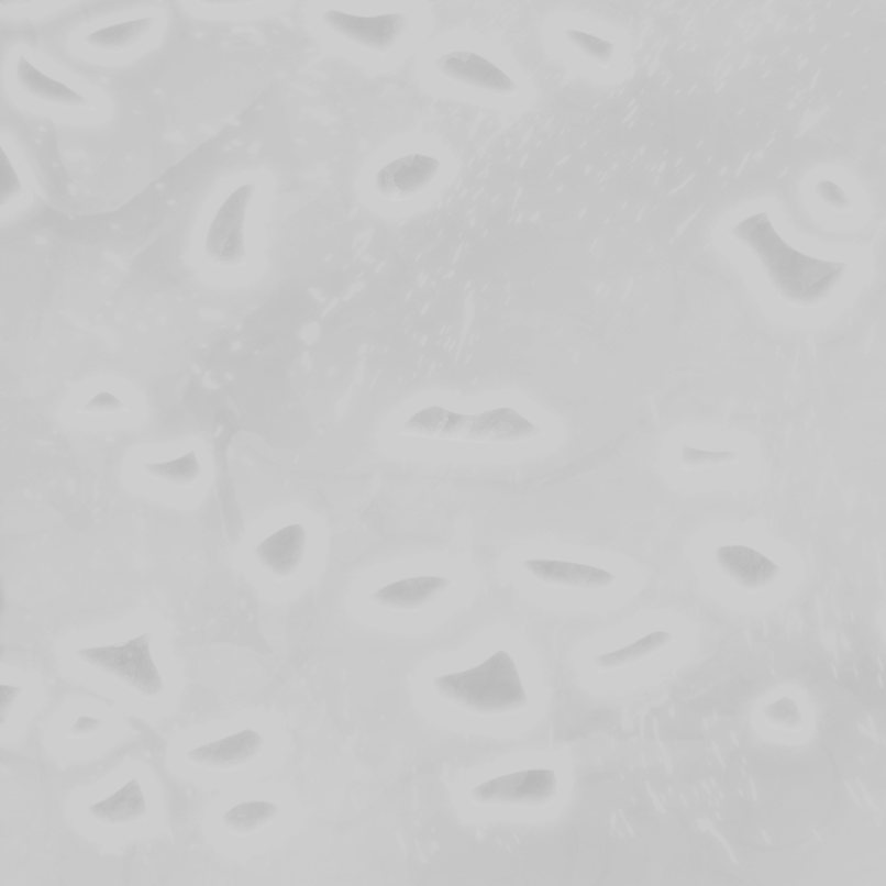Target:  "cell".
<instances>
[{
  "mask_svg": "<svg viewBox=\"0 0 886 886\" xmlns=\"http://www.w3.org/2000/svg\"><path fill=\"white\" fill-rule=\"evenodd\" d=\"M433 689L445 704L475 716H509L529 707L517 662L505 650L468 671L440 675Z\"/></svg>",
  "mask_w": 886,
  "mask_h": 886,
  "instance_id": "cell-1",
  "label": "cell"
},
{
  "mask_svg": "<svg viewBox=\"0 0 886 886\" xmlns=\"http://www.w3.org/2000/svg\"><path fill=\"white\" fill-rule=\"evenodd\" d=\"M403 435L416 439L454 440V442L509 443L529 442L541 433L538 424L512 409L497 407L478 414H463L447 407L428 406L407 419Z\"/></svg>",
  "mask_w": 886,
  "mask_h": 886,
  "instance_id": "cell-2",
  "label": "cell"
},
{
  "mask_svg": "<svg viewBox=\"0 0 886 886\" xmlns=\"http://www.w3.org/2000/svg\"><path fill=\"white\" fill-rule=\"evenodd\" d=\"M77 658L143 698H158L165 689L162 674L151 656L149 634L139 635L119 646L87 647L78 651Z\"/></svg>",
  "mask_w": 886,
  "mask_h": 886,
  "instance_id": "cell-3",
  "label": "cell"
},
{
  "mask_svg": "<svg viewBox=\"0 0 886 886\" xmlns=\"http://www.w3.org/2000/svg\"><path fill=\"white\" fill-rule=\"evenodd\" d=\"M255 186L244 184L225 198L204 237L208 261L222 269H236L248 262L246 220Z\"/></svg>",
  "mask_w": 886,
  "mask_h": 886,
  "instance_id": "cell-4",
  "label": "cell"
},
{
  "mask_svg": "<svg viewBox=\"0 0 886 886\" xmlns=\"http://www.w3.org/2000/svg\"><path fill=\"white\" fill-rule=\"evenodd\" d=\"M557 793V776L551 768H529L485 780L472 791V800L481 807L550 806Z\"/></svg>",
  "mask_w": 886,
  "mask_h": 886,
  "instance_id": "cell-5",
  "label": "cell"
},
{
  "mask_svg": "<svg viewBox=\"0 0 886 886\" xmlns=\"http://www.w3.org/2000/svg\"><path fill=\"white\" fill-rule=\"evenodd\" d=\"M322 23L336 37L376 54L390 53L411 26V20L403 13L363 16L340 9L325 11Z\"/></svg>",
  "mask_w": 886,
  "mask_h": 886,
  "instance_id": "cell-6",
  "label": "cell"
},
{
  "mask_svg": "<svg viewBox=\"0 0 886 886\" xmlns=\"http://www.w3.org/2000/svg\"><path fill=\"white\" fill-rule=\"evenodd\" d=\"M436 74L459 86L484 90L488 95H517V81L505 69L473 51H452L442 54L435 62Z\"/></svg>",
  "mask_w": 886,
  "mask_h": 886,
  "instance_id": "cell-7",
  "label": "cell"
},
{
  "mask_svg": "<svg viewBox=\"0 0 886 886\" xmlns=\"http://www.w3.org/2000/svg\"><path fill=\"white\" fill-rule=\"evenodd\" d=\"M439 171V159L423 153H411L381 167L375 177V188L385 200H411L436 179Z\"/></svg>",
  "mask_w": 886,
  "mask_h": 886,
  "instance_id": "cell-8",
  "label": "cell"
},
{
  "mask_svg": "<svg viewBox=\"0 0 886 886\" xmlns=\"http://www.w3.org/2000/svg\"><path fill=\"white\" fill-rule=\"evenodd\" d=\"M523 569L530 577L556 589L605 590L617 584V575L599 566L556 560H527Z\"/></svg>",
  "mask_w": 886,
  "mask_h": 886,
  "instance_id": "cell-9",
  "label": "cell"
},
{
  "mask_svg": "<svg viewBox=\"0 0 886 886\" xmlns=\"http://www.w3.org/2000/svg\"><path fill=\"white\" fill-rule=\"evenodd\" d=\"M265 741L253 729H244L224 740L203 744L186 753V761L196 767L212 771H237L252 764L264 750Z\"/></svg>",
  "mask_w": 886,
  "mask_h": 886,
  "instance_id": "cell-10",
  "label": "cell"
},
{
  "mask_svg": "<svg viewBox=\"0 0 886 886\" xmlns=\"http://www.w3.org/2000/svg\"><path fill=\"white\" fill-rule=\"evenodd\" d=\"M306 529L295 523L277 530L256 545L255 557L270 577L286 580L297 574L306 557Z\"/></svg>",
  "mask_w": 886,
  "mask_h": 886,
  "instance_id": "cell-11",
  "label": "cell"
},
{
  "mask_svg": "<svg viewBox=\"0 0 886 886\" xmlns=\"http://www.w3.org/2000/svg\"><path fill=\"white\" fill-rule=\"evenodd\" d=\"M451 587L445 577H411L391 582L370 596V602L391 611H419L431 605Z\"/></svg>",
  "mask_w": 886,
  "mask_h": 886,
  "instance_id": "cell-12",
  "label": "cell"
},
{
  "mask_svg": "<svg viewBox=\"0 0 886 886\" xmlns=\"http://www.w3.org/2000/svg\"><path fill=\"white\" fill-rule=\"evenodd\" d=\"M16 81L20 89L29 98L49 104V107L69 108V110H84L89 108L90 102L77 90L66 86L63 81L54 80L49 75H45L42 69L29 62L25 56H21L16 63Z\"/></svg>",
  "mask_w": 886,
  "mask_h": 886,
  "instance_id": "cell-13",
  "label": "cell"
},
{
  "mask_svg": "<svg viewBox=\"0 0 886 886\" xmlns=\"http://www.w3.org/2000/svg\"><path fill=\"white\" fill-rule=\"evenodd\" d=\"M716 562L734 584L744 589L767 586L777 572V566L767 557L744 545H722L716 551Z\"/></svg>",
  "mask_w": 886,
  "mask_h": 886,
  "instance_id": "cell-14",
  "label": "cell"
},
{
  "mask_svg": "<svg viewBox=\"0 0 886 886\" xmlns=\"http://www.w3.org/2000/svg\"><path fill=\"white\" fill-rule=\"evenodd\" d=\"M89 813L99 824L120 828L143 821L147 816V801L137 779H132L119 791L89 807Z\"/></svg>",
  "mask_w": 886,
  "mask_h": 886,
  "instance_id": "cell-15",
  "label": "cell"
},
{
  "mask_svg": "<svg viewBox=\"0 0 886 886\" xmlns=\"http://www.w3.org/2000/svg\"><path fill=\"white\" fill-rule=\"evenodd\" d=\"M155 29L153 18H137V20L122 21L117 25L104 26L86 35L84 44L89 49L104 54H120L141 44Z\"/></svg>",
  "mask_w": 886,
  "mask_h": 886,
  "instance_id": "cell-16",
  "label": "cell"
},
{
  "mask_svg": "<svg viewBox=\"0 0 886 886\" xmlns=\"http://www.w3.org/2000/svg\"><path fill=\"white\" fill-rule=\"evenodd\" d=\"M674 641V635L665 631L651 632L644 638L638 639L635 643L627 644L620 650L610 651L605 655L596 658L599 672L618 671V668H625L634 663L643 662L650 656L656 655L660 651L665 650L668 644Z\"/></svg>",
  "mask_w": 886,
  "mask_h": 886,
  "instance_id": "cell-17",
  "label": "cell"
},
{
  "mask_svg": "<svg viewBox=\"0 0 886 886\" xmlns=\"http://www.w3.org/2000/svg\"><path fill=\"white\" fill-rule=\"evenodd\" d=\"M279 812L281 810L273 801H244L224 813L222 824L236 837H248L273 824Z\"/></svg>",
  "mask_w": 886,
  "mask_h": 886,
  "instance_id": "cell-18",
  "label": "cell"
},
{
  "mask_svg": "<svg viewBox=\"0 0 886 886\" xmlns=\"http://www.w3.org/2000/svg\"><path fill=\"white\" fill-rule=\"evenodd\" d=\"M149 478L162 481V484L174 485V487H192L200 480L201 463L196 452H188L186 456L177 457L165 463L147 464L144 468Z\"/></svg>",
  "mask_w": 886,
  "mask_h": 886,
  "instance_id": "cell-19",
  "label": "cell"
},
{
  "mask_svg": "<svg viewBox=\"0 0 886 886\" xmlns=\"http://www.w3.org/2000/svg\"><path fill=\"white\" fill-rule=\"evenodd\" d=\"M565 35L568 42H572L577 49H580L582 53L589 56L599 66H608L613 62L614 51H617L613 42L592 35V33L584 32V30L568 29Z\"/></svg>",
  "mask_w": 886,
  "mask_h": 886,
  "instance_id": "cell-20",
  "label": "cell"
},
{
  "mask_svg": "<svg viewBox=\"0 0 886 886\" xmlns=\"http://www.w3.org/2000/svg\"><path fill=\"white\" fill-rule=\"evenodd\" d=\"M737 459L734 452L728 451H701V448L686 447L683 452V464L686 468H707V466H720Z\"/></svg>",
  "mask_w": 886,
  "mask_h": 886,
  "instance_id": "cell-21",
  "label": "cell"
},
{
  "mask_svg": "<svg viewBox=\"0 0 886 886\" xmlns=\"http://www.w3.org/2000/svg\"><path fill=\"white\" fill-rule=\"evenodd\" d=\"M125 411V403L117 397V395L101 391L96 395L84 407V412L87 414H117V412Z\"/></svg>",
  "mask_w": 886,
  "mask_h": 886,
  "instance_id": "cell-22",
  "label": "cell"
},
{
  "mask_svg": "<svg viewBox=\"0 0 886 886\" xmlns=\"http://www.w3.org/2000/svg\"><path fill=\"white\" fill-rule=\"evenodd\" d=\"M818 192L821 196V200L828 207L834 208V210H846L850 207L849 196L837 182L822 180V182L818 184Z\"/></svg>",
  "mask_w": 886,
  "mask_h": 886,
  "instance_id": "cell-23",
  "label": "cell"
},
{
  "mask_svg": "<svg viewBox=\"0 0 886 886\" xmlns=\"http://www.w3.org/2000/svg\"><path fill=\"white\" fill-rule=\"evenodd\" d=\"M21 195V182L13 165L9 162L8 156L4 155V167H2V203H8L9 200L18 198Z\"/></svg>",
  "mask_w": 886,
  "mask_h": 886,
  "instance_id": "cell-24",
  "label": "cell"
},
{
  "mask_svg": "<svg viewBox=\"0 0 886 886\" xmlns=\"http://www.w3.org/2000/svg\"><path fill=\"white\" fill-rule=\"evenodd\" d=\"M104 728L101 720L92 719V717H80V719L75 722L74 728L69 731V738H89L95 737L96 732L101 731Z\"/></svg>",
  "mask_w": 886,
  "mask_h": 886,
  "instance_id": "cell-25",
  "label": "cell"
},
{
  "mask_svg": "<svg viewBox=\"0 0 886 886\" xmlns=\"http://www.w3.org/2000/svg\"><path fill=\"white\" fill-rule=\"evenodd\" d=\"M265 0H198L204 8H236V5L258 4Z\"/></svg>",
  "mask_w": 886,
  "mask_h": 886,
  "instance_id": "cell-26",
  "label": "cell"
},
{
  "mask_svg": "<svg viewBox=\"0 0 886 886\" xmlns=\"http://www.w3.org/2000/svg\"><path fill=\"white\" fill-rule=\"evenodd\" d=\"M21 691H23L21 687L2 686V720H5V717H8L9 708H11V705H14Z\"/></svg>",
  "mask_w": 886,
  "mask_h": 886,
  "instance_id": "cell-27",
  "label": "cell"
},
{
  "mask_svg": "<svg viewBox=\"0 0 886 886\" xmlns=\"http://www.w3.org/2000/svg\"><path fill=\"white\" fill-rule=\"evenodd\" d=\"M41 0H0L2 8H25V5L37 4Z\"/></svg>",
  "mask_w": 886,
  "mask_h": 886,
  "instance_id": "cell-28",
  "label": "cell"
}]
</instances>
